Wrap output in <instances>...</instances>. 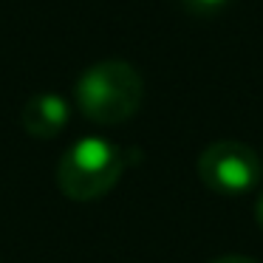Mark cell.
<instances>
[{"label": "cell", "instance_id": "8992f818", "mask_svg": "<svg viewBox=\"0 0 263 263\" xmlns=\"http://www.w3.org/2000/svg\"><path fill=\"white\" fill-rule=\"evenodd\" d=\"M210 263H257V260H252V257H246V255H223V257H215V260H210Z\"/></svg>", "mask_w": 263, "mask_h": 263}, {"label": "cell", "instance_id": "7a4b0ae2", "mask_svg": "<svg viewBox=\"0 0 263 263\" xmlns=\"http://www.w3.org/2000/svg\"><path fill=\"white\" fill-rule=\"evenodd\" d=\"M125 173V153L105 136H85L63 153L57 164V184L71 201H97L119 184Z\"/></svg>", "mask_w": 263, "mask_h": 263}, {"label": "cell", "instance_id": "6da1fadb", "mask_svg": "<svg viewBox=\"0 0 263 263\" xmlns=\"http://www.w3.org/2000/svg\"><path fill=\"white\" fill-rule=\"evenodd\" d=\"M144 97L142 74L125 60L91 65L74 85V102L97 125H119L139 110Z\"/></svg>", "mask_w": 263, "mask_h": 263}, {"label": "cell", "instance_id": "5b68a950", "mask_svg": "<svg viewBox=\"0 0 263 263\" xmlns=\"http://www.w3.org/2000/svg\"><path fill=\"white\" fill-rule=\"evenodd\" d=\"M178 6L193 17H215L229 6V0H178Z\"/></svg>", "mask_w": 263, "mask_h": 263}, {"label": "cell", "instance_id": "3957f363", "mask_svg": "<svg viewBox=\"0 0 263 263\" xmlns=\"http://www.w3.org/2000/svg\"><path fill=\"white\" fill-rule=\"evenodd\" d=\"M198 178L206 190L218 195H246L260 184L263 178V161L249 144L243 142H212L198 156Z\"/></svg>", "mask_w": 263, "mask_h": 263}, {"label": "cell", "instance_id": "52a82bcc", "mask_svg": "<svg viewBox=\"0 0 263 263\" xmlns=\"http://www.w3.org/2000/svg\"><path fill=\"white\" fill-rule=\"evenodd\" d=\"M255 215H257V223H260V229H263V190H260V195H257V204H255Z\"/></svg>", "mask_w": 263, "mask_h": 263}, {"label": "cell", "instance_id": "277c9868", "mask_svg": "<svg viewBox=\"0 0 263 263\" xmlns=\"http://www.w3.org/2000/svg\"><path fill=\"white\" fill-rule=\"evenodd\" d=\"M71 119V105L60 93H37L20 110V125L34 139H54L65 130Z\"/></svg>", "mask_w": 263, "mask_h": 263}]
</instances>
